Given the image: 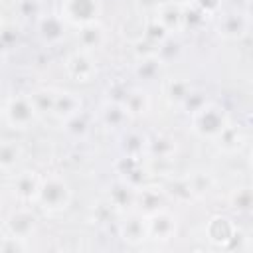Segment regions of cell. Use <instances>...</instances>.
<instances>
[{"label": "cell", "instance_id": "30bf717a", "mask_svg": "<svg viewBox=\"0 0 253 253\" xmlns=\"http://www.w3.org/2000/svg\"><path fill=\"white\" fill-rule=\"evenodd\" d=\"M77 40H79V43H81L85 49L97 47V45L103 42V30H101L95 22L83 24V26H81V32H79V36H77Z\"/></svg>", "mask_w": 253, "mask_h": 253}, {"label": "cell", "instance_id": "ba28073f", "mask_svg": "<svg viewBox=\"0 0 253 253\" xmlns=\"http://www.w3.org/2000/svg\"><path fill=\"white\" fill-rule=\"evenodd\" d=\"M81 109V99H77L73 93H59L55 95V103H53V113L65 119H71L77 115V111Z\"/></svg>", "mask_w": 253, "mask_h": 253}, {"label": "cell", "instance_id": "4fadbf2b", "mask_svg": "<svg viewBox=\"0 0 253 253\" xmlns=\"http://www.w3.org/2000/svg\"><path fill=\"white\" fill-rule=\"evenodd\" d=\"M20 158V146L12 140H4L0 142V166L2 168H10L18 162Z\"/></svg>", "mask_w": 253, "mask_h": 253}, {"label": "cell", "instance_id": "5bb4252c", "mask_svg": "<svg viewBox=\"0 0 253 253\" xmlns=\"http://www.w3.org/2000/svg\"><path fill=\"white\" fill-rule=\"evenodd\" d=\"M111 200H113V204L117 208H125L126 204H132L136 200V194L126 184H121V186H115L111 190Z\"/></svg>", "mask_w": 253, "mask_h": 253}, {"label": "cell", "instance_id": "ffe728a7", "mask_svg": "<svg viewBox=\"0 0 253 253\" xmlns=\"http://www.w3.org/2000/svg\"><path fill=\"white\" fill-rule=\"evenodd\" d=\"M0 32H2V20H0Z\"/></svg>", "mask_w": 253, "mask_h": 253}, {"label": "cell", "instance_id": "9a60e30c", "mask_svg": "<svg viewBox=\"0 0 253 253\" xmlns=\"http://www.w3.org/2000/svg\"><path fill=\"white\" fill-rule=\"evenodd\" d=\"M217 140H219V146H223L225 150H233L241 144V134L233 128V126H225L219 134H217Z\"/></svg>", "mask_w": 253, "mask_h": 253}, {"label": "cell", "instance_id": "d6986e66", "mask_svg": "<svg viewBox=\"0 0 253 253\" xmlns=\"http://www.w3.org/2000/svg\"><path fill=\"white\" fill-rule=\"evenodd\" d=\"M194 4L204 12V14H213L219 8V0H194Z\"/></svg>", "mask_w": 253, "mask_h": 253}, {"label": "cell", "instance_id": "ac0fdd59", "mask_svg": "<svg viewBox=\"0 0 253 253\" xmlns=\"http://www.w3.org/2000/svg\"><path fill=\"white\" fill-rule=\"evenodd\" d=\"M158 69H160V61H156V59H144L142 65H140V69H138V73L142 77H152L154 73H158Z\"/></svg>", "mask_w": 253, "mask_h": 253}, {"label": "cell", "instance_id": "277c9868", "mask_svg": "<svg viewBox=\"0 0 253 253\" xmlns=\"http://www.w3.org/2000/svg\"><path fill=\"white\" fill-rule=\"evenodd\" d=\"M99 14V0H65L63 16L75 24H91Z\"/></svg>", "mask_w": 253, "mask_h": 253}, {"label": "cell", "instance_id": "6da1fadb", "mask_svg": "<svg viewBox=\"0 0 253 253\" xmlns=\"http://www.w3.org/2000/svg\"><path fill=\"white\" fill-rule=\"evenodd\" d=\"M69 196H71L69 186L59 176H49L47 180H43L38 188V194H36L38 202L49 211L63 210L69 204Z\"/></svg>", "mask_w": 253, "mask_h": 253}, {"label": "cell", "instance_id": "9c48e42d", "mask_svg": "<svg viewBox=\"0 0 253 253\" xmlns=\"http://www.w3.org/2000/svg\"><path fill=\"white\" fill-rule=\"evenodd\" d=\"M38 188H40V180L34 176V172H24V174H20V176L16 178V184H14V190H16V194H18L22 200L36 198Z\"/></svg>", "mask_w": 253, "mask_h": 253}, {"label": "cell", "instance_id": "2e32d148", "mask_svg": "<svg viewBox=\"0 0 253 253\" xmlns=\"http://www.w3.org/2000/svg\"><path fill=\"white\" fill-rule=\"evenodd\" d=\"M142 204H144V210L148 211V213H154V211H158L160 210V200H158V194H154L152 190H144L142 192Z\"/></svg>", "mask_w": 253, "mask_h": 253}, {"label": "cell", "instance_id": "5b68a950", "mask_svg": "<svg viewBox=\"0 0 253 253\" xmlns=\"http://www.w3.org/2000/svg\"><path fill=\"white\" fill-rule=\"evenodd\" d=\"M144 221H146V235H154L156 239H170L172 233L176 231V219L162 210L150 213L148 219Z\"/></svg>", "mask_w": 253, "mask_h": 253}, {"label": "cell", "instance_id": "8992f818", "mask_svg": "<svg viewBox=\"0 0 253 253\" xmlns=\"http://www.w3.org/2000/svg\"><path fill=\"white\" fill-rule=\"evenodd\" d=\"M8 225H10V231L18 239H26L34 231V227H36V217L28 210H20V211H16V213L10 215Z\"/></svg>", "mask_w": 253, "mask_h": 253}, {"label": "cell", "instance_id": "52a82bcc", "mask_svg": "<svg viewBox=\"0 0 253 253\" xmlns=\"http://www.w3.org/2000/svg\"><path fill=\"white\" fill-rule=\"evenodd\" d=\"M67 69L69 73L79 79V81H89L91 75L95 73V65L93 61L85 55V53H73L69 59H67Z\"/></svg>", "mask_w": 253, "mask_h": 253}, {"label": "cell", "instance_id": "8fae6325", "mask_svg": "<svg viewBox=\"0 0 253 253\" xmlns=\"http://www.w3.org/2000/svg\"><path fill=\"white\" fill-rule=\"evenodd\" d=\"M243 32H245V22L241 16L229 14L219 24V34H223L225 38H239Z\"/></svg>", "mask_w": 253, "mask_h": 253}, {"label": "cell", "instance_id": "7a4b0ae2", "mask_svg": "<svg viewBox=\"0 0 253 253\" xmlns=\"http://www.w3.org/2000/svg\"><path fill=\"white\" fill-rule=\"evenodd\" d=\"M227 126V117L217 105H204L194 113V130L202 136L217 138V134Z\"/></svg>", "mask_w": 253, "mask_h": 253}, {"label": "cell", "instance_id": "3957f363", "mask_svg": "<svg viewBox=\"0 0 253 253\" xmlns=\"http://www.w3.org/2000/svg\"><path fill=\"white\" fill-rule=\"evenodd\" d=\"M36 109L30 97H14L10 99L6 107V119L14 128H28V125L34 121Z\"/></svg>", "mask_w": 253, "mask_h": 253}, {"label": "cell", "instance_id": "e0dca14e", "mask_svg": "<svg viewBox=\"0 0 253 253\" xmlns=\"http://www.w3.org/2000/svg\"><path fill=\"white\" fill-rule=\"evenodd\" d=\"M233 206L239 208V210H247L251 206V192H249V188L237 190V194L233 196Z\"/></svg>", "mask_w": 253, "mask_h": 253}, {"label": "cell", "instance_id": "7c38bea8", "mask_svg": "<svg viewBox=\"0 0 253 253\" xmlns=\"http://www.w3.org/2000/svg\"><path fill=\"white\" fill-rule=\"evenodd\" d=\"M123 235L125 239L128 241H138V239H144L146 235V221L142 217H130L125 225H123Z\"/></svg>", "mask_w": 253, "mask_h": 253}]
</instances>
